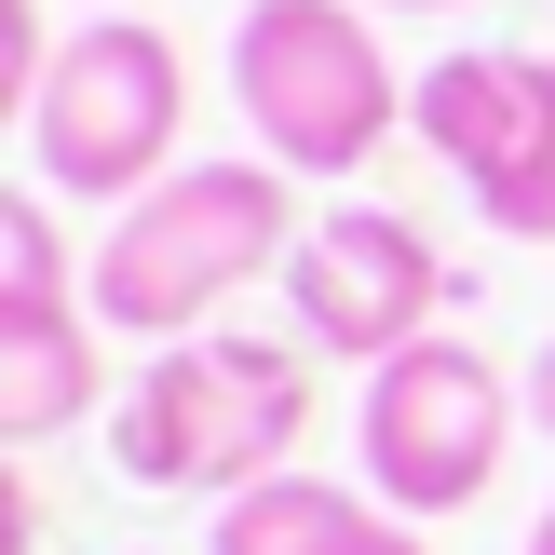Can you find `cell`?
Here are the masks:
<instances>
[{
    "instance_id": "obj_8",
    "label": "cell",
    "mask_w": 555,
    "mask_h": 555,
    "mask_svg": "<svg viewBox=\"0 0 555 555\" xmlns=\"http://www.w3.org/2000/svg\"><path fill=\"white\" fill-rule=\"evenodd\" d=\"M204 555H434V529H406L393 502H352L325 475H271L244 502H217V542Z\"/></svg>"
},
{
    "instance_id": "obj_13",
    "label": "cell",
    "mask_w": 555,
    "mask_h": 555,
    "mask_svg": "<svg viewBox=\"0 0 555 555\" xmlns=\"http://www.w3.org/2000/svg\"><path fill=\"white\" fill-rule=\"evenodd\" d=\"M529 555H555V502H542V529H529Z\"/></svg>"
},
{
    "instance_id": "obj_9",
    "label": "cell",
    "mask_w": 555,
    "mask_h": 555,
    "mask_svg": "<svg viewBox=\"0 0 555 555\" xmlns=\"http://www.w3.org/2000/svg\"><path fill=\"white\" fill-rule=\"evenodd\" d=\"M95 339H108V325L81 312V298H54V312H0V434H14V448L95 421V393H108V352Z\"/></svg>"
},
{
    "instance_id": "obj_5",
    "label": "cell",
    "mask_w": 555,
    "mask_h": 555,
    "mask_svg": "<svg viewBox=\"0 0 555 555\" xmlns=\"http://www.w3.org/2000/svg\"><path fill=\"white\" fill-rule=\"evenodd\" d=\"M515 421H529V379H502V352H475L461 325L406 339L393 366H366V406H352L366 502H393L406 529H448L461 502H488V488H502Z\"/></svg>"
},
{
    "instance_id": "obj_14",
    "label": "cell",
    "mask_w": 555,
    "mask_h": 555,
    "mask_svg": "<svg viewBox=\"0 0 555 555\" xmlns=\"http://www.w3.org/2000/svg\"><path fill=\"white\" fill-rule=\"evenodd\" d=\"M95 14H122V0H95Z\"/></svg>"
},
{
    "instance_id": "obj_12",
    "label": "cell",
    "mask_w": 555,
    "mask_h": 555,
    "mask_svg": "<svg viewBox=\"0 0 555 555\" xmlns=\"http://www.w3.org/2000/svg\"><path fill=\"white\" fill-rule=\"evenodd\" d=\"M366 14H475V0H366Z\"/></svg>"
},
{
    "instance_id": "obj_6",
    "label": "cell",
    "mask_w": 555,
    "mask_h": 555,
    "mask_svg": "<svg viewBox=\"0 0 555 555\" xmlns=\"http://www.w3.org/2000/svg\"><path fill=\"white\" fill-rule=\"evenodd\" d=\"M406 135L475 190V217L502 244H555V54H515V41L434 54Z\"/></svg>"
},
{
    "instance_id": "obj_11",
    "label": "cell",
    "mask_w": 555,
    "mask_h": 555,
    "mask_svg": "<svg viewBox=\"0 0 555 555\" xmlns=\"http://www.w3.org/2000/svg\"><path fill=\"white\" fill-rule=\"evenodd\" d=\"M529 421H542V448H555V339H542V366H529Z\"/></svg>"
},
{
    "instance_id": "obj_10",
    "label": "cell",
    "mask_w": 555,
    "mask_h": 555,
    "mask_svg": "<svg viewBox=\"0 0 555 555\" xmlns=\"http://www.w3.org/2000/svg\"><path fill=\"white\" fill-rule=\"evenodd\" d=\"M68 285V244H54V204L41 190H0V312H54Z\"/></svg>"
},
{
    "instance_id": "obj_7",
    "label": "cell",
    "mask_w": 555,
    "mask_h": 555,
    "mask_svg": "<svg viewBox=\"0 0 555 555\" xmlns=\"http://www.w3.org/2000/svg\"><path fill=\"white\" fill-rule=\"evenodd\" d=\"M448 298H461V271L393 204H325L285 258V339L325 352V366H393L406 339H434Z\"/></svg>"
},
{
    "instance_id": "obj_1",
    "label": "cell",
    "mask_w": 555,
    "mask_h": 555,
    "mask_svg": "<svg viewBox=\"0 0 555 555\" xmlns=\"http://www.w3.org/2000/svg\"><path fill=\"white\" fill-rule=\"evenodd\" d=\"M298 177L271 150H231V163H177L163 190H135L122 217L95 231V271H81V312L108 339H204L231 312V285H285L298 258Z\"/></svg>"
},
{
    "instance_id": "obj_4",
    "label": "cell",
    "mask_w": 555,
    "mask_h": 555,
    "mask_svg": "<svg viewBox=\"0 0 555 555\" xmlns=\"http://www.w3.org/2000/svg\"><path fill=\"white\" fill-rule=\"evenodd\" d=\"M177 135H190V54L150 14H81L27 95V177L122 217L135 190L177 177Z\"/></svg>"
},
{
    "instance_id": "obj_3",
    "label": "cell",
    "mask_w": 555,
    "mask_h": 555,
    "mask_svg": "<svg viewBox=\"0 0 555 555\" xmlns=\"http://www.w3.org/2000/svg\"><path fill=\"white\" fill-rule=\"evenodd\" d=\"M231 108L285 177H366L393 150V122L421 108V81L393 68L366 0H244L231 27Z\"/></svg>"
},
{
    "instance_id": "obj_2",
    "label": "cell",
    "mask_w": 555,
    "mask_h": 555,
    "mask_svg": "<svg viewBox=\"0 0 555 555\" xmlns=\"http://www.w3.org/2000/svg\"><path fill=\"white\" fill-rule=\"evenodd\" d=\"M312 434V352L298 339H244V325H204V339H163L135 366V393H108V461L135 488H177V502H244L271 488Z\"/></svg>"
}]
</instances>
